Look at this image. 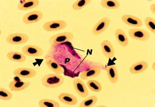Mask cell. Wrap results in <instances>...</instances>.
I'll return each instance as SVG.
<instances>
[{
	"label": "cell",
	"instance_id": "13",
	"mask_svg": "<svg viewBox=\"0 0 155 107\" xmlns=\"http://www.w3.org/2000/svg\"><path fill=\"white\" fill-rule=\"evenodd\" d=\"M39 3L38 0H21L18 4V8L21 11H28L37 8Z\"/></svg>",
	"mask_w": 155,
	"mask_h": 107
},
{
	"label": "cell",
	"instance_id": "8",
	"mask_svg": "<svg viewBox=\"0 0 155 107\" xmlns=\"http://www.w3.org/2000/svg\"><path fill=\"white\" fill-rule=\"evenodd\" d=\"M22 53L31 57H39L44 54V51L41 47L37 46L28 45L23 47Z\"/></svg>",
	"mask_w": 155,
	"mask_h": 107
},
{
	"label": "cell",
	"instance_id": "16",
	"mask_svg": "<svg viewBox=\"0 0 155 107\" xmlns=\"http://www.w3.org/2000/svg\"><path fill=\"white\" fill-rule=\"evenodd\" d=\"M58 99L63 103L70 105H75L78 102L77 98L74 96L68 93L60 94Z\"/></svg>",
	"mask_w": 155,
	"mask_h": 107
},
{
	"label": "cell",
	"instance_id": "30",
	"mask_svg": "<svg viewBox=\"0 0 155 107\" xmlns=\"http://www.w3.org/2000/svg\"><path fill=\"white\" fill-rule=\"evenodd\" d=\"M152 68H153V71H155V62H153V64H152Z\"/></svg>",
	"mask_w": 155,
	"mask_h": 107
},
{
	"label": "cell",
	"instance_id": "15",
	"mask_svg": "<svg viewBox=\"0 0 155 107\" xmlns=\"http://www.w3.org/2000/svg\"><path fill=\"white\" fill-rule=\"evenodd\" d=\"M45 62L49 69L54 73L61 75L64 72L62 68L54 58H47L45 60Z\"/></svg>",
	"mask_w": 155,
	"mask_h": 107
},
{
	"label": "cell",
	"instance_id": "29",
	"mask_svg": "<svg viewBox=\"0 0 155 107\" xmlns=\"http://www.w3.org/2000/svg\"><path fill=\"white\" fill-rule=\"evenodd\" d=\"M150 11L153 14H155V4H152L150 7Z\"/></svg>",
	"mask_w": 155,
	"mask_h": 107
},
{
	"label": "cell",
	"instance_id": "25",
	"mask_svg": "<svg viewBox=\"0 0 155 107\" xmlns=\"http://www.w3.org/2000/svg\"><path fill=\"white\" fill-rule=\"evenodd\" d=\"M40 107H60V104L53 99H44L40 100L38 102Z\"/></svg>",
	"mask_w": 155,
	"mask_h": 107
},
{
	"label": "cell",
	"instance_id": "18",
	"mask_svg": "<svg viewBox=\"0 0 155 107\" xmlns=\"http://www.w3.org/2000/svg\"><path fill=\"white\" fill-rule=\"evenodd\" d=\"M148 67V64L145 61H142L135 63L130 67V72L132 74L140 73L145 71Z\"/></svg>",
	"mask_w": 155,
	"mask_h": 107
},
{
	"label": "cell",
	"instance_id": "9",
	"mask_svg": "<svg viewBox=\"0 0 155 107\" xmlns=\"http://www.w3.org/2000/svg\"><path fill=\"white\" fill-rule=\"evenodd\" d=\"M14 76L23 78H31L37 75L36 71L33 68H17L14 71Z\"/></svg>",
	"mask_w": 155,
	"mask_h": 107
},
{
	"label": "cell",
	"instance_id": "28",
	"mask_svg": "<svg viewBox=\"0 0 155 107\" xmlns=\"http://www.w3.org/2000/svg\"><path fill=\"white\" fill-rule=\"evenodd\" d=\"M145 24L148 29L155 34V20L150 17H147L145 19Z\"/></svg>",
	"mask_w": 155,
	"mask_h": 107
},
{
	"label": "cell",
	"instance_id": "17",
	"mask_svg": "<svg viewBox=\"0 0 155 107\" xmlns=\"http://www.w3.org/2000/svg\"><path fill=\"white\" fill-rule=\"evenodd\" d=\"M106 71L110 82L113 84L116 83L118 80V74L116 65H113L107 66Z\"/></svg>",
	"mask_w": 155,
	"mask_h": 107
},
{
	"label": "cell",
	"instance_id": "22",
	"mask_svg": "<svg viewBox=\"0 0 155 107\" xmlns=\"http://www.w3.org/2000/svg\"><path fill=\"white\" fill-rule=\"evenodd\" d=\"M101 5L103 8L107 9H117L120 7V3L117 0H102Z\"/></svg>",
	"mask_w": 155,
	"mask_h": 107
},
{
	"label": "cell",
	"instance_id": "23",
	"mask_svg": "<svg viewBox=\"0 0 155 107\" xmlns=\"http://www.w3.org/2000/svg\"><path fill=\"white\" fill-rule=\"evenodd\" d=\"M97 98L96 96H91L86 98L80 103V107H91L97 102Z\"/></svg>",
	"mask_w": 155,
	"mask_h": 107
},
{
	"label": "cell",
	"instance_id": "26",
	"mask_svg": "<svg viewBox=\"0 0 155 107\" xmlns=\"http://www.w3.org/2000/svg\"><path fill=\"white\" fill-rule=\"evenodd\" d=\"M91 0H78L72 5V8L74 10H80L87 6L91 2Z\"/></svg>",
	"mask_w": 155,
	"mask_h": 107
},
{
	"label": "cell",
	"instance_id": "6",
	"mask_svg": "<svg viewBox=\"0 0 155 107\" xmlns=\"http://www.w3.org/2000/svg\"><path fill=\"white\" fill-rule=\"evenodd\" d=\"M110 22V19L108 17L102 18L93 27L92 31L93 35L98 36L103 33L108 27Z\"/></svg>",
	"mask_w": 155,
	"mask_h": 107
},
{
	"label": "cell",
	"instance_id": "19",
	"mask_svg": "<svg viewBox=\"0 0 155 107\" xmlns=\"http://www.w3.org/2000/svg\"><path fill=\"white\" fill-rule=\"evenodd\" d=\"M116 40L121 46L126 47L129 44V40L125 33L122 29L118 28L115 32Z\"/></svg>",
	"mask_w": 155,
	"mask_h": 107
},
{
	"label": "cell",
	"instance_id": "3",
	"mask_svg": "<svg viewBox=\"0 0 155 107\" xmlns=\"http://www.w3.org/2000/svg\"><path fill=\"white\" fill-rule=\"evenodd\" d=\"M67 23L62 20H57L46 22L43 26V29L46 31H54L61 30L67 27Z\"/></svg>",
	"mask_w": 155,
	"mask_h": 107
},
{
	"label": "cell",
	"instance_id": "14",
	"mask_svg": "<svg viewBox=\"0 0 155 107\" xmlns=\"http://www.w3.org/2000/svg\"><path fill=\"white\" fill-rule=\"evenodd\" d=\"M101 49L103 55L107 58H114L115 55L114 49L110 41L105 40L101 44Z\"/></svg>",
	"mask_w": 155,
	"mask_h": 107
},
{
	"label": "cell",
	"instance_id": "24",
	"mask_svg": "<svg viewBox=\"0 0 155 107\" xmlns=\"http://www.w3.org/2000/svg\"><path fill=\"white\" fill-rule=\"evenodd\" d=\"M87 87L91 91L94 92H100L102 90L100 83L95 80H90L87 83Z\"/></svg>",
	"mask_w": 155,
	"mask_h": 107
},
{
	"label": "cell",
	"instance_id": "4",
	"mask_svg": "<svg viewBox=\"0 0 155 107\" xmlns=\"http://www.w3.org/2000/svg\"><path fill=\"white\" fill-rule=\"evenodd\" d=\"M29 39V37L26 34L15 33L8 35L7 37L6 40L7 42L11 45H20L25 43Z\"/></svg>",
	"mask_w": 155,
	"mask_h": 107
},
{
	"label": "cell",
	"instance_id": "10",
	"mask_svg": "<svg viewBox=\"0 0 155 107\" xmlns=\"http://www.w3.org/2000/svg\"><path fill=\"white\" fill-rule=\"evenodd\" d=\"M73 85L76 92L80 97L86 98L88 96L89 92L87 87L80 78H75L73 81Z\"/></svg>",
	"mask_w": 155,
	"mask_h": 107
},
{
	"label": "cell",
	"instance_id": "5",
	"mask_svg": "<svg viewBox=\"0 0 155 107\" xmlns=\"http://www.w3.org/2000/svg\"><path fill=\"white\" fill-rule=\"evenodd\" d=\"M129 35L133 39L137 40L146 41L150 38V34L145 30L134 28L129 30Z\"/></svg>",
	"mask_w": 155,
	"mask_h": 107
},
{
	"label": "cell",
	"instance_id": "11",
	"mask_svg": "<svg viewBox=\"0 0 155 107\" xmlns=\"http://www.w3.org/2000/svg\"><path fill=\"white\" fill-rule=\"evenodd\" d=\"M122 21L129 26L140 27L143 25V22L140 18L134 15L126 14L122 17Z\"/></svg>",
	"mask_w": 155,
	"mask_h": 107
},
{
	"label": "cell",
	"instance_id": "7",
	"mask_svg": "<svg viewBox=\"0 0 155 107\" xmlns=\"http://www.w3.org/2000/svg\"><path fill=\"white\" fill-rule=\"evenodd\" d=\"M43 13L41 11H35L28 13L24 15L22 21L25 24H30L36 23L41 20L43 17Z\"/></svg>",
	"mask_w": 155,
	"mask_h": 107
},
{
	"label": "cell",
	"instance_id": "1",
	"mask_svg": "<svg viewBox=\"0 0 155 107\" xmlns=\"http://www.w3.org/2000/svg\"><path fill=\"white\" fill-rule=\"evenodd\" d=\"M64 78L62 75L55 73L47 74L41 80L43 85L48 88L58 87L64 83Z\"/></svg>",
	"mask_w": 155,
	"mask_h": 107
},
{
	"label": "cell",
	"instance_id": "12",
	"mask_svg": "<svg viewBox=\"0 0 155 107\" xmlns=\"http://www.w3.org/2000/svg\"><path fill=\"white\" fill-rule=\"evenodd\" d=\"M31 82L30 81H23L22 80L14 79L9 84V88L14 92H19L24 90L29 86Z\"/></svg>",
	"mask_w": 155,
	"mask_h": 107
},
{
	"label": "cell",
	"instance_id": "27",
	"mask_svg": "<svg viewBox=\"0 0 155 107\" xmlns=\"http://www.w3.org/2000/svg\"><path fill=\"white\" fill-rule=\"evenodd\" d=\"M12 98V95L10 91L5 88H0V99L3 100H10Z\"/></svg>",
	"mask_w": 155,
	"mask_h": 107
},
{
	"label": "cell",
	"instance_id": "21",
	"mask_svg": "<svg viewBox=\"0 0 155 107\" xmlns=\"http://www.w3.org/2000/svg\"><path fill=\"white\" fill-rule=\"evenodd\" d=\"M6 56L10 61L17 62H23L27 59L26 57L23 53L16 51L8 52Z\"/></svg>",
	"mask_w": 155,
	"mask_h": 107
},
{
	"label": "cell",
	"instance_id": "2",
	"mask_svg": "<svg viewBox=\"0 0 155 107\" xmlns=\"http://www.w3.org/2000/svg\"><path fill=\"white\" fill-rule=\"evenodd\" d=\"M74 38V35L71 32H63L51 36L49 40V42L51 46H55L61 43L71 41Z\"/></svg>",
	"mask_w": 155,
	"mask_h": 107
},
{
	"label": "cell",
	"instance_id": "20",
	"mask_svg": "<svg viewBox=\"0 0 155 107\" xmlns=\"http://www.w3.org/2000/svg\"><path fill=\"white\" fill-rule=\"evenodd\" d=\"M101 70L98 68H93L89 70L82 72L80 77L83 80H87L98 76L101 73Z\"/></svg>",
	"mask_w": 155,
	"mask_h": 107
}]
</instances>
